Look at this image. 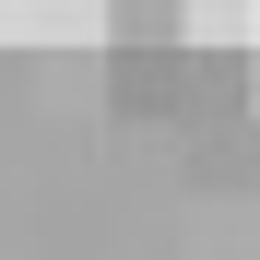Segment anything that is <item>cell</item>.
<instances>
[{
    "label": "cell",
    "instance_id": "1",
    "mask_svg": "<svg viewBox=\"0 0 260 260\" xmlns=\"http://www.w3.org/2000/svg\"><path fill=\"white\" fill-rule=\"evenodd\" d=\"M107 48H189V0H107Z\"/></svg>",
    "mask_w": 260,
    "mask_h": 260
},
{
    "label": "cell",
    "instance_id": "2",
    "mask_svg": "<svg viewBox=\"0 0 260 260\" xmlns=\"http://www.w3.org/2000/svg\"><path fill=\"white\" fill-rule=\"evenodd\" d=\"M189 48H248V0H189Z\"/></svg>",
    "mask_w": 260,
    "mask_h": 260
}]
</instances>
